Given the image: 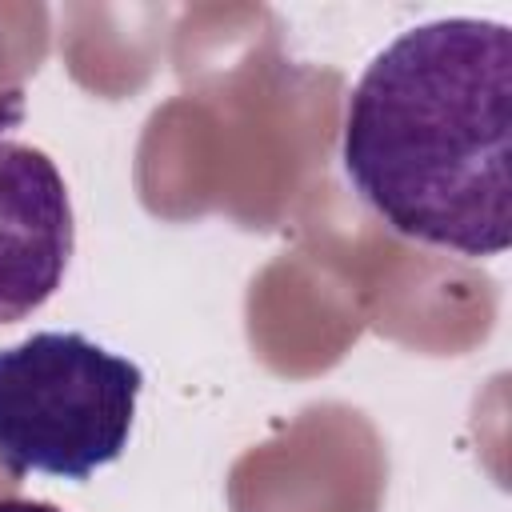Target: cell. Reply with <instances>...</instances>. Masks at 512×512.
<instances>
[{
    "label": "cell",
    "instance_id": "cell-1",
    "mask_svg": "<svg viewBox=\"0 0 512 512\" xmlns=\"http://www.w3.org/2000/svg\"><path fill=\"white\" fill-rule=\"evenodd\" d=\"M512 28L448 16L400 32L344 116L356 196L416 244L500 256L512 244Z\"/></svg>",
    "mask_w": 512,
    "mask_h": 512
},
{
    "label": "cell",
    "instance_id": "cell-2",
    "mask_svg": "<svg viewBox=\"0 0 512 512\" xmlns=\"http://www.w3.org/2000/svg\"><path fill=\"white\" fill-rule=\"evenodd\" d=\"M144 372L84 332H32L0 348V468L88 480L120 460Z\"/></svg>",
    "mask_w": 512,
    "mask_h": 512
},
{
    "label": "cell",
    "instance_id": "cell-3",
    "mask_svg": "<svg viewBox=\"0 0 512 512\" xmlns=\"http://www.w3.org/2000/svg\"><path fill=\"white\" fill-rule=\"evenodd\" d=\"M72 244V196L52 156L0 140V324H16L52 300Z\"/></svg>",
    "mask_w": 512,
    "mask_h": 512
},
{
    "label": "cell",
    "instance_id": "cell-4",
    "mask_svg": "<svg viewBox=\"0 0 512 512\" xmlns=\"http://www.w3.org/2000/svg\"><path fill=\"white\" fill-rule=\"evenodd\" d=\"M20 120H24V92L12 88V92L0 96V132H4V128H16Z\"/></svg>",
    "mask_w": 512,
    "mask_h": 512
},
{
    "label": "cell",
    "instance_id": "cell-5",
    "mask_svg": "<svg viewBox=\"0 0 512 512\" xmlns=\"http://www.w3.org/2000/svg\"><path fill=\"white\" fill-rule=\"evenodd\" d=\"M0 512H60V508L44 500H0Z\"/></svg>",
    "mask_w": 512,
    "mask_h": 512
}]
</instances>
